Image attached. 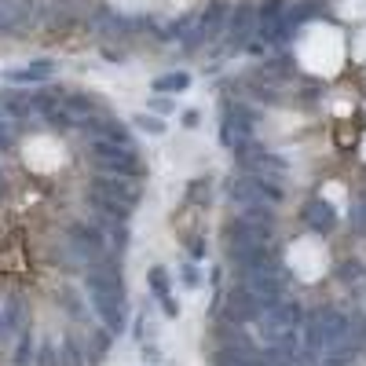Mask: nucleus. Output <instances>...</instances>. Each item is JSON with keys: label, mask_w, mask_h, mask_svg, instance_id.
I'll use <instances>...</instances> for the list:
<instances>
[{"label": "nucleus", "mask_w": 366, "mask_h": 366, "mask_svg": "<svg viewBox=\"0 0 366 366\" xmlns=\"http://www.w3.org/2000/svg\"><path fill=\"white\" fill-rule=\"evenodd\" d=\"M88 154H92V162L99 165L103 176H121V180H132V183L143 180V165H139L132 147H121V143H110V139H95L88 147Z\"/></svg>", "instance_id": "nucleus-1"}, {"label": "nucleus", "mask_w": 366, "mask_h": 366, "mask_svg": "<svg viewBox=\"0 0 366 366\" xmlns=\"http://www.w3.org/2000/svg\"><path fill=\"white\" fill-rule=\"evenodd\" d=\"M88 308L95 311V319H99L114 337H121V333H129V300H125L121 293H88Z\"/></svg>", "instance_id": "nucleus-2"}, {"label": "nucleus", "mask_w": 366, "mask_h": 366, "mask_svg": "<svg viewBox=\"0 0 366 366\" xmlns=\"http://www.w3.org/2000/svg\"><path fill=\"white\" fill-rule=\"evenodd\" d=\"M300 220H304V227H308L311 234H323V238L341 227V213L333 209L326 198H311V202L304 205V213H300Z\"/></svg>", "instance_id": "nucleus-3"}, {"label": "nucleus", "mask_w": 366, "mask_h": 366, "mask_svg": "<svg viewBox=\"0 0 366 366\" xmlns=\"http://www.w3.org/2000/svg\"><path fill=\"white\" fill-rule=\"evenodd\" d=\"M0 315H4L8 337H19L22 330H29V300L22 293H4L0 297Z\"/></svg>", "instance_id": "nucleus-4"}, {"label": "nucleus", "mask_w": 366, "mask_h": 366, "mask_svg": "<svg viewBox=\"0 0 366 366\" xmlns=\"http://www.w3.org/2000/svg\"><path fill=\"white\" fill-rule=\"evenodd\" d=\"M92 190H99V195H110V198H118V202H125V205H132L136 209V202H139V183H132V180H121V176H95L92 183H88Z\"/></svg>", "instance_id": "nucleus-5"}, {"label": "nucleus", "mask_w": 366, "mask_h": 366, "mask_svg": "<svg viewBox=\"0 0 366 366\" xmlns=\"http://www.w3.org/2000/svg\"><path fill=\"white\" fill-rule=\"evenodd\" d=\"M55 304H59V311L62 315H70L73 323H85L88 326V293H81L77 286H59L55 290Z\"/></svg>", "instance_id": "nucleus-6"}, {"label": "nucleus", "mask_w": 366, "mask_h": 366, "mask_svg": "<svg viewBox=\"0 0 366 366\" xmlns=\"http://www.w3.org/2000/svg\"><path fill=\"white\" fill-rule=\"evenodd\" d=\"M81 290L85 293H121L125 297V279H121V272H85Z\"/></svg>", "instance_id": "nucleus-7"}, {"label": "nucleus", "mask_w": 366, "mask_h": 366, "mask_svg": "<svg viewBox=\"0 0 366 366\" xmlns=\"http://www.w3.org/2000/svg\"><path fill=\"white\" fill-rule=\"evenodd\" d=\"M110 344H114V333H110L106 326L88 330V341H85V348H88V366H99L106 359V352H110Z\"/></svg>", "instance_id": "nucleus-8"}, {"label": "nucleus", "mask_w": 366, "mask_h": 366, "mask_svg": "<svg viewBox=\"0 0 366 366\" xmlns=\"http://www.w3.org/2000/svg\"><path fill=\"white\" fill-rule=\"evenodd\" d=\"M11 363L15 366H37V337H34V330H22L19 337H15Z\"/></svg>", "instance_id": "nucleus-9"}, {"label": "nucleus", "mask_w": 366, "mask_h": 366, "mask_svg": "<svg viewBox=\"0 0 366 366\" xmlns=\"http://www.w3.org/2000/svg\"><path fill=\"white\" fill-rule=\"evenodd\" d=\"M59 356H62V366H88V348L77 337H62Z\"/></svg>", "instance_id": "nucleus-10"}, {"label": "nucleus", "mask_w": 366, "mask_h": 366, "mask_svg": "<svg viewBox=\"0 0 366 366\" xmlns=\"http://www.w3.org/2000/svg\"><path fill=\"white\" fill-rule=\"evenodd\" d=\"M253 183H257V195H260L267 205H282V202H286V187H282V183L264 180V176H253Z\"/></svg>", "instance_id": "nucleus-11"}, {"label": "nucleus", "mask_w": 366, "mask_h": 366, "mask_svg": "<svg viewBox=\"0 0 366 366\" xmlns=\"http://www.w3.org/2000/svg\"><path fill=\"white\" fill-rule=\"evenodd\" d=\"M44 77H52V62H34V66L11 73V81H19V85H37V81H44Z\"/></svg>", "instance_id": "nucleus-12"}, {"label": "nucleus", "mask_w": 366, "mask_h": 366, "mask_svg": "<svg viewBox=\"0 0 366 366\" xmlns=\"http://www.w3.org/2000/svg\"><path fill=\"white\" fill-rule=\"evenodd\" d=\"M190 88V73H165V77H157V81H154V92H187Z\"/></svg>", "instance_id": "nucleus-13"}, {"label": "nucleus", "mask_w": 366, "mask_h": 366, "mask_svg": "<svg viewBox=\"0 0 366 366\" xmlns=\"http://www.w3.org/2000/svg\"><path fill=\"white\" fill-rule=\"evenodd\" d=\"M147 286H150L154 297H169V293H172V279H169L165 267H157V264L147 272Z\"/></svg>", "instance_id": "nucleus-14"}, {"label": "nucleus", "mask_w": 366, "mask_h": 366, "mask_svg": "<svg viewBox=\"0 0 366 366\" xmlns=\"http://www.w3.org/2000/svg\"><path fill=\"white\" fill-rule=\"evenodd\" d=\"M37 366H62V356H59V341H52V337L37 341Z\"/></svg>", "instance_id": "nucleus-15"}, {"label": "nucleus", "mask_w": 366, "mask_h": 366, "mask_svg": "<svg viewBox=\"0 0 366 366\" xmlns=\"http://www.w3.org/2000/svg\"><path fill=\"white\" fill-rule=\"evenodd\" d=\"M132 125L139 132H147V136H165V129H169V125L162 118H154V114H132Z\"/></svg>", "instance_id": "nucleus-16"}, {"label": "nucleus", "mask_w": 366, "mask_h": 366, "mask_svg": "<svg viewBox=\"0 0 366 366\" xmlns=\"http://www.w3.org/2000/svg\"><path fill=\"white\" fill-rule=\"evenodd\" d=\"M249 26H253V11H249V8H238V11H234V22H231L234 41H246V37H249Z\"/></svg>", "instance_id": "nucleus-17"}, {"label": "nucleus", "mask_w": 366, "mask_h": 366, "mask_svg": "<svg viewBox=\"0 0 366 366\" xmlns=\"http://www.w3.org/2000/svg\"><path fill=\"white\" fill-rule=\"evenodd\" d=\"M180 282L187 286V290H198V286H202V272H198V260H183V264H180Z\"/></svg>", "instance_id": "nucleus-18"}, {"label": "nucleus", "mask_w": 366, "mask_h": 366, "mask_svg": "<svg viewBox=\"0 0 366 366\" xmlns=\"http://www.w3.org/2000/svg\"><path fill=\"white\" fill-rule=\"evenodd\" d=\"M337 275H341V282H366V267L359 260H344L337 267Z\"/></svg>", "instance_id": "nucleus-19"}, {"label": "nucleus", "mask_w": 366, "mask_h": 366, "mask_svg": "<svg viewBox=\"0 0 366 366\" xmlns=\"http://www.w3.org/2000/svg\"><path fill=\"white\" fill-rule=\"evenodd\" d=\"M348 220H352V231H356L359 238H366V198L352 205V213H348Z\"/></svg>", "instance_id": "nucleus-20"}, {"label": "nucleus", "mask_w": 366, "mask_h": 366, "mask_svg": "<svg viewBox=\"0 0 366 366\" xmlns=\"http://www.w3.org/2000/svg\"><path fill=\"white\" fill-rule=\"evenodd\" d=\"M139 356H143V363L157 366V363H162V348H157V344H147V341H139Z\"/></svg>", "instance_id": "nucleus-21"}, {"label": "nucleus", "mask_w": 366, "mask_h": 366, "mask_svg": "<svg viewBox=\"0 0 366 366\" xmlns=\"http://www.w3.org/2000/svg\"><path fill=\"white\" fill-rule=\"evenodd\" d=\"M157 304H162V311H165V319H180V300L176 297H157Z\"/></svg>", "instance_id": "nucleus-22"}, {"label": "nucleus", "mask_w": 366, "mask_h": 366, "mask_svg": "<svg viewBox=\"0 0 366 366\" xmlns=\"http://www.w3.org/2000/svg\"><path fill=\"white\" fill-rule=\"evenodd\" d=\"M187 195H190V198H202V195L209 198V176H198V180H190V183H187Z\"/></svg>", "instance_id": "nucleus-23"}, {"label": "nucleus", "mask_w": 366, "mask_h": 366, "mask_svg": "<svg viewBox=\"0 0 366 366\" xmlns=\"http://www.w3.org/2000/svg\"><path fill=\"white\" fill-rule=\"evenodd\" d=\"M190 260H205V253H209V246H205V238H190Z\"/></svg>", "instance_id": "nucleus-24"}, {"label": "nucleus", "mask_w": 366, "mask_h": 366, "mask_svg": "<svg viewBox=\"0 0 366 366\" xmlns=\"http://www.w3.org/2000/svg\"><path fill=\"white\" fill-rule=\"evenodd\" d=\"M180 125H183V129H198V125H202V114H198V110H183V114H180Z\"/></svg>", "instance_id": "nucleus-25"}, {"label": "nucleus", "mask_w": 366, "mask_h": 366, "mask_svg": "<svg viewBox=\"0 0 366 366\" xmlns=\"http://www.w3.org/2000/svg\"><path fill=\"white\" fill-rule=\"evenodd\" d=\"M8 198V176H4V169H0V202Z\"/></svg>", "instance_id": "nucleus-26"}, {"label": "nucleus", "mask_w": 366, "mask_h": 366, "mask_svg": "<svg viewBox=\"0 0 366 366\" xmlns=\"http://www.w3.org/2000/svg\"><path fill=\"white\" fill-rule=\"evenodd\" d=\"M8 341V330H4V315H0V344Z\"/></svg>", "instance_id": "nucleus-27"}]
</instances>
